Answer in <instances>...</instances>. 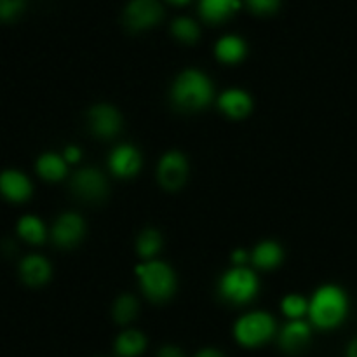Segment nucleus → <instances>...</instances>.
Returning a JSON list of instances; mask_svg holds the SVG:
<instances>
[{
  "mask_svg": "<svg viewBox=\"0 0 357 357\" xmlns=\"http://www.w3.org/2000/svg\"><path fill=\"white\" fill-rule=\"evenodd\" d=\"M230 260H232V264L236 265V267H246L248 261L251 260V255L248 253L246 250H243V248H239V250L232 251V257H230Z\"/></svg>",
  "mask_w": 357,
  "mask_h": 357,
  "instance_id": "obj_28",
  "label": "nucleus"
},
{
  "mask_svg": "<svg viewBox=\"0 0 357 357\" xmlns=\"http://www.w3.org/2000/svg\"><path fill=\"white\" fill-rule=\"evenodd\" d=\"M260 291V281L250 267L227 268L216 282V293L227 305H248L253 302Z\"/></svg>",
  "mask_w": 357,
  "mask_h": 357,
  "instance_id": "obj_3",
  "label": "nucleus"
},
{
  "mask_svg": "<svg viewBox=\"0 0 357 357\" xmlns=\"http://www.w3.org/2000/svg\"><path fill=\"white\" fill-rule=\"evenodd\" d=\"M23 9L24 2H21V0H2V2H0V20H14V17L20 16Z\"/></svg>",
  "mask_w": 357,
  "mask_h": 357,
  "instance_id": "obj_26",
  "label": "nucleus"
},
{
  "mask_svg": "<svg viewBox=\"0 0 357 357\" xmlns=\"http://www.w3.org/2000/svg\"><path fill=\"white\" fill-rule=\"evenodd\" d=\"M157 357H185V354L176 345H162L157 352Z\"/></svg>",
  "mask_w": 357,
  "mask_h": 357,
  "instance_id": "obj_29",
  "label": "nucleus"
},
{
  "mask_svg": "<svg viewBox=\"0 0 357 357\" xmlns=\"http://www.w3.org/2000/svg\"><path fill=\"white\" fill-rule=\"evenodd\" d=\"M138 300L132 295L124 293V295H121L115 300L114 307H112V316H114L117 324H129L136 316H138Z\"/></svg>",
  "mask_w": 357,
  "mask_h": 357,
  "instance_id": "obj_23",
  "label": "nucleus"
},
{
  "mask_svg": "<svg viewBox=\"0 0 357 357\" xmlns=\"http://www.w3.org/2000/svg\"><path fill=\"white\" fill-rule=\"evenodd\" d=\"M213 82L202 70L185 68L174 77L169 89L171 103L180 112H199L213 100Z\"/></svg>",
  "mask_w": 357,
  "mask_h": 357,
  "instance_id": "obj_1",
  "label": "nucleus"
},
{
  "mask_svg": "<svg viewBox=\"0 0 357 357\" xmlns=\"http://www.w3.org/2000/svg\"><path fill=\"white\" fill-rule=\"evenodd\" d=\"M309 300H307L305 296L298 295V293H289V295H286L281 302L282 314H284L289 321L303 319V316L309 314Z\"/></svg>",
  "mask_w": 357,
  "mask_h": 357,
  "instance_id": "obj_25",
  "label": "nucleus"
},
{
  "mask_svg": "<svg viewBox=\"0 0 357 357\" xmlns=\"http://www.w3.org/2000/svg\"><path fill=\"white\" fill-rule=\"evenodd\" d=\"M160 248H162V236L159 230L145 229L136 237V253L143 260H153V257L159 255Z\"/></svg>",
  "mask_w": 357,
  "mask_h": 357,
  "instance_id": "obj_21",
  "label": "nucleus"
},
{
  "mask_svg": "<svg viewBox=\"0 0 357 357\" xmlns=\"http://www.w3.org/2000/svg\"><path fill=\"white\" fill-rule=\"evenodd\" d=\"M275 331H278L275 319L264 310L244 314L234 324V338L237 344L248 349H257L267 344L274 338Z\"/></svg>",
  "mask_w": 357,
  "mask_h": 357,
  "instance_id": "obj_5",
  "label": "nucleus"
},
{
  "mask_svg": "<svg viewBox=\"0 0 357 357\" xmlns=\"http://www.w3.org/2000/svg\"><path fill=\"white\" fill-rule=\"evenodd\" d=\"M282 260H284V250L278 241H261L251 251V261L255 267L265 268V271L278 268Z\"/></svg>",
  "mask_w": 357,
  "mask_h": 357,
  "instance_id": "obj_17",
  "label": "nucleus"
},
{
  "mask_svg": "<svg viewBox=\"0 0 357 357\" xmlns=\"http://www.w3.org/2000/svg\"><path fill=\"white\" fill-rule=\"evenodd\" d=\"M310 338H312V330L307 321H288L286 324H282L281 331H279L278 344L286 354H300L309 347Z\"/></svg>",
  "mask_w": 357,
  "mask_h": 357,
  "instance_id": "obj_11",
  "label": "nucleus"
},
{
  "mask_svg": "<svg viewBox=\"0 0 357 357\" xmlns=\"http://www.w3.org/2000/svg\"><path fill=\"white\" fill-rule=\"evenodd\" d=\"M171 31L178 40L185 42V44H194L201 37V28L188 16L174 17L173 23H171Z\"/></svg>",
  "mask_w": 357,
  "mask_h": 357,
  "instance_id": "obj_24",
  "label": "nucleus"
},
{
  "mask_svg": "<svg viewBox=\"0 0 357 357\" xmlns=\"http://www.w3.org/2000/svg\"><path fill=\"white\" fill-rule=\"evenodd\" d=\"M310 323L319 330H335L349 314V296L344 288L337 284H323L314 291L309 300Z\"/></svg>",
  "mask_w": 357,
  "mask_h": 357,
  "instance_id": "obj_2",
  "label": "nucleus"
},
{
  "mask_svg": "<svg viewBox=\"0 0 357 357\" xmlns=\"http://www.w3.org/2000/svg\"><path fill=\"white\" fill-rule=\"evenodd\" d=\"M108 167L117 178H132L142 169V155L131 143H121L108 155Z\"/></svg>",
  "mask_w": 357,
  "mask_h": 357,
  "instance_id": "obj_12",
  "label": "nucleus"
},
{
  "mask_svg": "<svg viewBox=\"0 0 357 357\" xmlns=\"http://www.w3.org/2000/svg\"><path fill=\"white\" fill-rule=\"evenodd\" d=\"M188 174V162L187 157L180 150H169L164 153L157 166V178L159 183L167 190H176L183 187L185 180Z\"/></svg>",
  "mask_w": 357,
  "mask_h": 357,
  "instance_id": "obj_8",
  "label": "nucleus"
},
{
  "mask_svg": "<svg viewBox=\"0 0 357 357\" xmlns=\"http://www.w3.org/2000/svg\"><path fill=\"white\" fill-rule=\"evenodd\" d=\"M20 237H23L24 241L31 244H40L45 241V227L42 223L40 218L33 215H24L21 216L20 222L16 227Z\"/></svg>",
  "mask_w": 357,
  "mask_h": 357,
  "instance_id": "obj_22",
  "label": "nucleus"
},
{
  "mask_svg": "<svg viewBox=\"0 0 357 357\" xmlns=\"http://www.w3.org/2000/svg\"><path fill=\"white\" fill-rule=\"evenodd\" d=\"M218 108L232 119H243L253 110V98L239 87H230L218 96Z\"/></svg>",
  "mask_w": 357,
  "mask_h": 357,
  "instance_id": "obj_14",
  "label": "nucleus"
},
{
  "mask_svg": "<svg viewBox=\"0 0 357 357\" xmlns=\"http://www.w3.org/2000/svg\"><path fill=\"white\" fill-rule=\"evenodd\" d=\"M248 7L258 16H264V14H274L281 7V2L278 0H250Z\"/></svg>",
  "mask_w": 357,
  "mask_h": 357,
  "instance_id": "obj_27",
  "label": "nucleus"
},
{
  "mask_svg": "<svg viewBox=\"0 0 357 357\" xmlns=\"http://www.w3.org/2000/svg\"><path fill=\"white\" fill-rule=\"evenodd\" d=\"M0 190L10 202H24L31 197V181L24 173L17 169H6L0 176Z\"/></svg>",
  "mask_w": 357,
  "mask_h": 357,
  "instance_id": "obj_13",
  "label": "nucleus"
},
{
  "mask_svg": "<svg viewBox=\"0 0 357 357\" xmlns=\"http://www.w3.org/2000/svg\"><path fill=\"white\" fill-rule=\"evenodd\" d=\"M139 288L143 295L155 303H164L173 298L176 291V275L173 268L160 260H150L136 267Z\"/></svg>",
  "mask_w": 357,
  "mask_h": 357,
  "instance_id": "obj_4",
  "label": "nucleus"
},
{
  "mask_svg": "<svg viewBox=\"0 0 357 357\" xmlns=\"http://www.w3.org/2000/svg\"><path fill=\"white\" fill-rule=\"evenodd\" d=\"M345 357H357V337L351 344L347 345V351H345Z\"/></svg>",
  "mask_w": 357,
  "mask_h": 357,
  "instance_id": "obj_32",
  "label": "nucleus"
},
{
  "mask_svg": "<svg viewBox=\"0 0 357 357\" xmlns=\"http://www.w3.org/2000/svg\"><path fill=\"white\" fill-rule=\"evenodd\" d=\"M195 357H225V354L220 352L218 349L215 347H206V349H201V351L195 354Z\"/></svg>",
  "mask_w": 357,
  "mask_h": 357,
  "instance_id": "obj_31",
  "label": "nucleus"
},
{
  "mask_svg": "<svg viewBox=\"0 0 357 357\" xmlns=\"http://www.w3.org/2000/svg\"><path fill=\"white\" fill-rule=\"evenodd\" d=\"M35 167H37L38 176L44 178V180L47 181H59L66 176V173H68L65 157L58 155V153L54 152L42 153L37 159Z\"/></svg>",
  "mask_w": 357,
  "mask_h": 357,
  "instance_id": "obj_19",
  "label": "nucleus"
},
{
  "mask_svg": "<svg viewBox=\"0 0 357 357\" xmlns=\"http://www.w3.org/2000/svg\"><path fill=\"white\" fill-rule=\"evenodd\" d=\"M248 52V44L241 35L229 33L218 38L215 45V56L222 63L234 65V63L243 61Z\"/></svg>",
  "mask_w": 357,
  "mask_h": 357,
  "instance_id": "obj_16",
  "label": "nucleus"
},
{
  "mask_svg": "<svg viewBox=\"0 0 357 357\" xmlns=\"http://www.w3.org/2000/svg\"><path fill=\"white\" fill-rule=\"evenodd\" d=\"M87 124L98 138H114L122 128V117L112 105H94L87 112Z\"/></svg>",
  "mask_w": 357,
  "mask_h": 357,
  "instance_id": "obj_10",
  "label": "nucleus"
},
{
  "mask_svg": "<svg viewBox=\"0 0 357 357\" xmlns=\"http://www.w3.org/2000/svg\"><path fill=\"white\" fill-rule=\"evenodd\" d=\"M114 349L119 357H138L145 352L146 338L142 331L126 330L115 338Z\"/></svg>",
  "mask_w": 357,
  "mask_h": 357,
  "instance_id": "obj_20",
  "label": "nucleus"
},
{
  "mask_svg": "<svg viewBox=\"0 0 357 357\" xmlns=\"http://www.w3.org/2000/svg\"><path fill=\"white\" fill-rule=\"evenodd\" d=\"M86 236V222L77 213H63L51 229V239L58 248H73Z\"/></svg>",
  "mask_w": 357,
  "mask_h": 357,
  "instance_id": "obj_9",
  "label": "nucleus"
},
{
  "mask_svg": "<svg viewBox=\"0 0 357 357\" xmlns=\"http://www.w3.org/2000/svg\"><path fill=\"white\" fill-rule=\"evenodd\" d=\"M51 265L40 255H28L20 264V275L24 284L37 286L45 284L51 279Z\"/></svg>",
  "mask_w": 357,
  "mask_h": 357,
  "instance_id": "obj_15",
  "label": "nucleus"
},
{
  "mask_svg": "<svg viewBox=\"0 0 357 357\" xmlns=\"http://www.w3.org/2000/svg\"><path fill=\"white\" fill-rule=\"evenodd\" d=\"M65 160L66 162H70V164H73V162H79L80 160V157H82V152H80V149L79 146H75V145H68L65 149Z\"/></svg>",
  "mask_w": 357,
  "mask_h": 357,
  "instance_id": "obj_30",
  "label": "nucleus"
},
{
  "mask_svg": "<svg viewBox=\"0 0 357 357\" xmlns=\"http://www.w3.org/2000/svg\"><path fill=\"white\" fill-rule=\"evenodd\" d=\"M73 195L84 202H101L108 194L107 178L94 167H82L70 178Z\"/></svg>",
  "mask_w": 357,
  "mask_h": 357,
  "instance_id": "obj_6",
  "label": "nucleus"
},
{
  "mask_svg": "<svg viewBox=\"0 0 357 357\" xmlns=\"http://www.w3.org/2000/svg\"><path fill=\"white\" fill-rule=\"evenodd\" d=\"M239 7L241 2L237 0H202L199 3V13H201L202 20L216 24L229 20Z\"/></svg>",
  "mask_w": 357,
  "mask_h": 357,
  "instance_id": "obj_18",
  "label": "nucleus"
},
{
  "mask_svg": "<svg viewBox=\"0 0 357 357\" xmlns=\"http://www.w3.org/2000/svg\"><path fill=\"white\" fill-rule=\"evenodd\" d=\"M162 16V6L157 0H132L124 9V24L131 31H143L159 23Z\"/></svg>",
  "mask_w": 357,
  "mask_h": 357,
  "instance_id": "obj_7",
  "label": "nucleus"
}]
</instances>
